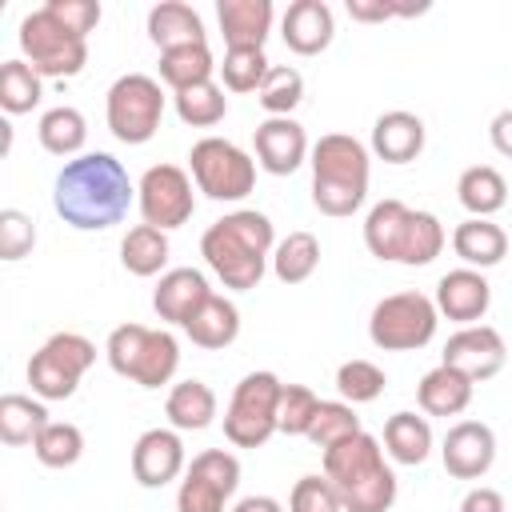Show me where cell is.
<instances>
[{"label":"cell","mask_w":512,"mask_h":512,"mask_svg":"<svg viewBox=\"0 0 512 512\" xmlns=\"http://www.w3.org/2000/svg\"><path fill=\"white\" fill-rule=\"evenodd\" d=\"M136 188L128 168L108 152H84L56 172L52 208L76 232H104L128 216Z\"/></svg>","instance_id":"6da1fadb"},{"label":"cell","mask_w":512,"mask_h":512,"mask_svg":"<svg viewBox=\"0 0 512 512\" xmlns=\"http://www.w3.org/2000/svg\"><path fill=\"white\" fill-rule=\"evenodd\" d=\"M272 248H276L272 220L264 212H256V208L228 212L216 224H208L204 236H200L204 264L232 292H248V288H256L264 280Z\"/></svg>","instance_id":"7a4b0ae2"},{"label":"cell","mask_w":512,"mask_h":512,"mask_svg":"<svg viewBox=\"0 0 512 512\" xmlns=\"http://www.w3.org/2000/svg\"><path fill=\"white\" fill-rule=\"evenodd\" d=\"M324 476L332 480L344 512H388L396 500V472L384 464V448L368 432H356L328 448Z\"/></svg>","instance_id":"3957f363"},{"label":"cell","mask_w":512,"mask_h":512,"mask_svg":"<svg viewBox=\"0 0 512 512\" xmlns=\"http://www.w3.org/2000/svg\"><path fill=\"white\" fill-rule=\"evenodd\" d=\"M312 204L324 216H352L368 196L372 160L348 132H328L312 144Z\"/></svg>","instance_id":"277c9868"},{"label":"cell","mask_w":512,"mask_h":512,"mask_svg":"<svg viewBox=\"0 0 512 512\" xmlns=\"http://www.w3.org/2000/svg\"><path fill=\"white\" fill-rule=\"evenodd\" d=\"M444 224L432 212L408 208L404 200H380L368 208L364 220V244L376 260H392V264H432L444 252Z\"/></svg>","instance_id":"5b68a950"},{"label":"cell","mask_w":512,"mask_h":512,"mask_svg":"<svg viewBox=\"0 0 512 512\" xmlns=\"http://www.w3.org/2000/svg\"><path fill=\"white\" fill-rule=\"evenodd\" d=\"M104 356L116 376L140 384V388H160L176 376L180 368V344L168 328H148V324H120L108 332Z\"/></svg>","instance_id":"8992f818"},{"label":"cell","mask_w":512,"mask_h":512,"mask_svg":"<svg viewBox=\"0 0 512 512\" xmlns=\"http://www.w3.org/2000/svg\"><path fill=\"white\" fill-rule=\"evenodd\" d=\"M436 300L408 288V292H392L384 300H376L372 316H368V340L384 352H416L436 336Z\"/></svg>","instance_id":"52a82bcc"},{"label":"cell","mask_w":512,"mask_h":512,"mask_svg":"<svg viewBox=\"0 0 512 512\" xmlns=\"http://www.w3.org/2000/svg\"><path fill=\"white\" fill-rule=\"evenodd\" d=\"M20 52L40 76L64 80L88 64V36L72 32L48 8H36L20 20Z\"/></svg>","instance_id":"ba28073f"},{"label":"cell","mask_w":512,"mask_h":512,"mask_svg":"<svg viewBox=\"0 0 512 512\" xmlns=\"http://www.w3.org/2000/svg\"><path fill=\"white\" fill-rule=\"evenodd\" d=\"M188 164H192L196 192H204L208 200L232 204V200H244L256 188V160L224 136L196 140L192 152H188Z\"/></svg>","instance_id":"9c48e42d"},{"label":"cell","mask_w":512,"mask_h":512,"mask_svg":"<svg viewBox=\"0 0 512 512\" xmlns=\"http://www.w3.org/2000/svg\"><path fill=\"white\" fill-rule=\"evenodd\" d=\"M96 364V344L80 332H52L28 360V384L36 400H68L80 376Z\"/></svg>","instance_id":"30bf717a"},{"label":"cell","mask_w":512,"mask_h":512,"mask_svg":"<svg viewBox=\"0 0 512 512\" xmlns=\"http://www.w3.org/2000/svg\"><path fill=\"white\" fill-rule=\"evenodd\" d=\"M108 128L120 144H148L164 120V92L156 76L128 72L120 76L104 96Z\"/></svg>","instance_id":"8fae6325"},{"label":"cell","mask_w":512,"mask_h":512,"mask_svg":"<svg viewBox=\"0 0 512 512\" xmlns=\"http://www.w3.org/2000/svg\"><path fill=\"white\" fill-rule=\"evenodd\" d=\"M276 372H248L224 408V436L236 448H260L276 432V400H280Z\"/></svg>","instance_id":"7c38bea8"},{"label":"cell","mask_w":512,"mask_h":512,"mask_svg":"<svg viewBox=\"0 0 512 512\" xmlns=\"http://www.w3.org/2000/svg\"><path fill=\"white\" fill-rule=\"evenodd\" d=\"M240 488V460L228 448H204L184 468L176 488V512H224Z\"/></svg>","instance_id":"4fadbf2b"},{"label":"cell","mask_w":512,"mask_h":512,"mask_svg":"<svg viewBox=\"0 0 512 512\" xmlns=\"http://www.w3.org/2000/svg\"><path fill=\"white\" fill-rule=\"evenodd\" d=\"M136 204H140L144 224H152L160 232H172V228L188 224L192 212H196L192 176L180 164H152L136 184Z\"/></svg>","instance_id":"5bb4252c"},{"label":"cell","mask_w":512,"mask_h":512,"mask_svg":"<svg viewBox=\"0 0 512 512\" xmlns=\"http://www.w3.org/2000/svg\"><path fill=\"white\" fill-rule=\"evenodd\" d=\"M504 360H508L504 336L492 324H468V328L448 336L440 364H448V368L464 372L472 384H480V380H492L504 368Z\"/></svg>","instance_id":"9a60e30c"},{"label":"cell","mask_w":512,"mask_h":512,"mask_svg":"<svg viewBox=\"0 0 512 512\" xmlns=\"http://www.w3.org/2000/svg\"><path fill=\"white\" fill-rule=\"evenodd\" d=\"M444 472L456 480H480L496 460V432L484 420H460L440 444Z\"/></svg>","instance_id":"2e32d148"},{"label":"cell","mask_w":512,"mask_h":512,"mask_svg":"<svg viewBox=\"0 0 512 512\" xmlns=\"http://www.w3.org/2000/svg\"><path fill=\"white\" fill-rule=\"evenodd\" d=\"M188 468L184 440L176 428H148L132 444V476L140 488H164Z\"/></svg>","instance_id":"e0dca14e"},{"label":"cell","mask_w":512,"mask_h":512,"mask_svg":"<svg viewBox=\"0 0 512 512\" xmlns=\"http://www.w3.org/2000/svg\"><path fill=\"white\" fill-rule=\"evenodd\" d=\"M252 144H256V164L272 176H292L308 156V132L292 116L260 120L252 132Z\"/></svg>","instance_id":"ac0fdd59"},{"label":"cell","mask_w":512,"mask_h":512,"mask_svg":"<svg viewBox=\"0 0 512 512\" xmlns=\"http://www.w3.org/2000/svg\"><path fill=\"white\" fill-rule=\"evenodd\" d=\"M432 300H436V312L440 316H448V320H456V324L468 328V324H480L484 320V312L492 304V284L476 268H452V272L440 276Z\"/></svg>","instance_id":"d6986e66"},{"label":"cell","mask_w":512,"mask_h":512,"mask_svg":"<svg viewBox=\"0 0 512 512\" xmlns=\"http://www.w3.org/2000/svg\"><path fill=\"white\" fill-rule=\"evenodd\" d=\"M280 36L296 56H320L336 36L332 8L324 0H292L280 20Z\"/></svg>","instance_id":"ffe728a7"},{"label":"cell","mask_w":512,"mask_h":512,"mask_svg":"<svg viewBox=\"0 0 512 512\" xmlns=\"http://www.w3.org/2000/svg\"><path fill=\"white\" fill-rule=\"evenodd\" d=\"M208 296H212V288H208V280H204L200 268H168V272L160 276L156 292H152V308H156L160 320L184 328V324L192 320V312H196Z\"/></svg>","instance_id":"44dd1931"},{"label":"cell","mask_w":512,"mask_h":512,"mask_svg":"<svg viewBox=\"0 0 512 512\" xmlns=\"http://www.w3.org/2000/svg\"><path fill=\"white\" fill-rule=\"evenodd\" d=\"M372 152L384 164H408L424 152V120L416 112L392 108L384 116H376L372 124Z\"/></svg>","instance_id":"7402d4cb"},{"label":"cell","mask_w":512,"mask_h":512,"mask_svg":"<svg viewBox=\"0 0 512 512\" xmlns=\"http://www.w3.org/2000/svg\"><path fill=\"white\" fill-rule=\"evenodd\" d=\"M216 20L228 48H264L272 32V0H220Z\"/></svg>","instance_id":"603a6c76"},{"label":"cell","mask_w":512,"mask_h":512,"mask_svg":"<svg viewBox=\"0 0 512 512\" xmlns=\"http://www.w3.org/2000/svg\"><path fill=\"white\" fill-rule=\"evenodd\" d=\"M148 40L168 52V48H184V44H208V32H204V20L192 4L184 0H160L152 12H148Z\"/></svg>","instance_id":"cb8c5ba5"},{"label":"cell","mask_w":512,"mask_h":512,"mask_svg":"<svg viewBox=\"0 0 512 512\" xmlns=\"http://www.w3.org/2000/svg\"><path fill=\"white\" fill-rule=\"evenodd\" d=\"M452 252L464 260V268H476V272L496 268L508 256V232L484 216H468L452 232Z\"/></svg>","instance_id":"d4e9b609"},{"label":"cell","mask_w":512,"mask_h":512,"mask_svg":"<svg viewBox=\"0 0 512 512\" xmlns=\"http://www.w3.org/2000/svg\"><path fill=\"white\" fill-rule=\"evenodd\" d=\"M472 380L448 364H436L432 372H424V380L416 384V400L428 416H460L472 404Z\"/></svg>","instance_id":"484cf974"},{"label":"cell","mask_w":512,"mask_h":512,"mask_svg":"<svg viewBox=\"0 0 512 512\" xmlns=\"http://www.w3.org/2000/svg\"><path fill=\"white\" fill-rule=\"evenodd\" d=\"M184 332H188V340L196 344V348H228L236 336H240V308L228 300V296H208L196 312H192V320L184 324Z\"/></svg>","instance_id":"4316f807"},{"label":"cell","mask_w":512,"mask_h":512,"mask_svg":"<svg viewBox=\"0 0 512 512\" xmlns=\"http://www.w3.org/2000/svg\"><path fill=\"white\" fill-rule=\"evenodd\" d=\"M164 416L176 432H204L216 420V392L204 380H180L168 388Z\"/></svg>","instance_id":"83f0119b"},{"label":"cell","mask_w":512,"mask_h":512,"mask_svg":"<svg viewBox=\"0 0 512 512\" xmlns=\"http://www.w3.org/2000/svg\"><path fill=\"white\" fill-rule=\"evenodd\" d=\"M384 452L396 460V464H424L428 452H432V424L428 416H416V412H392L384 420Z\"/></svg>","instance_id":"f1b7e54d"},{"label":"cell","mask_w":512,"mask_h":512,"mask_svg":"<svg viewBox=\"0 0 512 512\" xmlns=\"http://www.w3.org/2000/svg\"><path fill=\"white\" fill-rule=\"evenodd\" d=\"M48 408L44 400H32L24 392H8L0 396V440L8 448H24V444H36V436L48 428Z\"/></svg>","instance_id":"f546056e"},{"label":"cell","mask_w":512,"mask_h":512,"mask_svg":"<svg viewBox=\"0 0 512 512\" xmlns=\"http://www.w3.org/2000/svg\"><path fill=\"white\" fill-rule=\"evenodd\" d=\"M456 196L472 216L492 220V212H500L508 204V180L492 168V164H472L460 172L456 180Z\"/></svg>","instance_id":"4dcf8cb0"},{"label":"cell","mask_w":512,"mask_h":512,"mask_svg":"<svg viewBox=\"0 0 512 512\" xmlns=\"http://www.w3.org/2000/svg\"><path fill=\"white\" fill-rule=\"evenodd\" d=\"M168 232L152 228V224H136L128 228V236L120 240V264L132 272V276H164V264H168Z\"/></svg>","instance_id":"1f68e13d"},{"label":"cell","mask_w":512,"mask_h":512,"mask_svg":"<svg viewBox=\"0 0 512 512\" xmlns=\"http://www.w3.org/2000/svg\"><path fill=\"white\" fill-rule=\"evenodd\" d=\"M220 64L212 60V48L208 44H184V48H168L160 52V80L172 88V92H184L192 84H204L212 80Z\"/></svg>","instance_id":"d6a6232c"},{"label":"cell","mask_w":512,"mask_h":512,"mask_svg":"<svg viewBox=\"0 0 512 512\" xmlns=\"http://www.w3.org/2000/svg\"><path fill=\"white\" fill-rule=\"evenodd\" d=\"M36 132H40L44 152H52V156H76L84 148V140H88V120H84L80 108L60 104V108H48L40 116Z\"/></svg>","instance_id":"836d02e7"},{"label":"cell","mask_w":512,"mask_h":512,"mask_svg":"<svg viewBox=\"0 0 512 512\" xmlns=\"http://www.w3.org/2000/svg\"><path fill=\"white\" fill-rule=\"evenodd\" d=\"M44 96V76L28 60H4L0 64V108L8 116H24L40 104Z\"/></svg>","instance_id":"e575fe53"},{"label":"cell","mask_w":512,"mask_h":512,"mask_svg":"<svg viewBox=\"0 0 512 512\" xmlns=\"http://www.w3.org/2000/svg\"><path fill=\"white\" fill-rule=\"evenodd\" d=\"M320 264V240L312 232H288L272 248V272L280 284H304Z\"/></svg>","instance_id":"d590c367"},{"label":"cell","mask_w":512,"mask_h":512,"mask_svg":"<svg viewBox=\"0 0 512 512\" xmlns=\"http://www.w3.org/2000/svg\"><path fill=\"white\" fill-rule=\"evenodd\" d=\"M172 96H176V116H180L184 124H192V128H212V124H220L224 112H228V96H224V88H220L216 80L192 84V88L172 92Z\"/></svg>","instance_id":"8d00e7d4"},{"label":"cell","mask_w":512,"mask_h":512,"mask_svg":"<svg viewBox=\"0 0 512 512\" xmlns=\"http://www.w3.org/2000/svg\"><path fill=\"white\" fill-rule=\"evenodd\" d=\"M32 452H36V460H40L44 468H72V464L84 456V432H80L76 424H68V420H52V424L36 436Z\"/></svg>","instance_id":"74e56055"},{"label":"cell","mask_w":512,"mask_h":512,"mask_svg":"<svg viewBox=\"0 0 512 512\" xmlns=\"http://www.w3.org/2000/svg\"><path fill=\"white\" fill-rule=\"evenodd\" d=\"M316 412H320V396L308 384H280L276 432H284V436H308Z\"/></svg>","instance_id":"f35d334b"},{"label":"cell","mask_w":512,"mask_h":512,"mask_svg":"<svg viewBox=\"0 0 512 512\" xmlns=\"http://www.w3.org/2000/svg\"><path fill=\"white\" fill-rule=\"evenodd\" d=\"M356 432H364V428H360V416H356L352 404H344V400H320V412H316V420L308 428V440L320 452H328V448H336L340 440H348Z\"/></svg>","instance_id":"ab89813d"},{"label":"cell","mask_w":512,"mask_h":512,"mask_svg":"<svg viewBox=\"0 0 512 512\" xmlns=\"http://www.w3.org/2000/svg\"><path fill=\"white\" fill-rule=\"evenodd\" d=\"M268 72H272V64H268L264 48H228L224 64H220V76H224L228 92H260Z\"/></svg>","instance_id":"60d3db41"},{"label":"cell","mask_w":512,"mask_h":512,"mask_svg":"<svg viewBox=\"0 0 512 512\" xmlns=\"http://www.w3.org/2000/svg\"><path fill=\"white\" fill-rule=\"evenodd\" d=\"M256 100H260V108L268 116H288L304 100V76L296 68H288V64H272V72L264 76Z\"/></svg>","instance_id":"b9f144b4"},{"label":"cell","mask_w":512,"mask_h":512,"mask_svg":"<svg viewBox=\"0 0 512 512\" xmlns=\"http://www.w3.org/2000/svg\"><path fill=\"white\" fill-rule=\"evenodd\" d=\"M384 384H388V376L372 360H344L336 368V392L344 396V404H368L384 392Z\"/></svg>","instance_id":"7bdbcfd3"},{"label":"cell","mask_w":512,"mask_h":512,"mask_svg":"<svg viewBox=\"0 0 512 512\" xmlns=\"http://www.w3.org/2000/svg\"><path fill=\"white\" fill-rule=\"evenodd\" d=\"M288 512H344L328 476H300L288 496Z\"/></svg>","instance_id":"ee69618b"},{"label":"cell","mask_w":512,"mask_h":512,"mask_svg":"<svg viewBox=\"0 0 512 512\" xmlns=\"http://www.w3.org/2000/svg\"><path fill=\"white\" fill-rule=\"evenodd\" d=\"M36 248V224L20 208L0 212V260H24Z\"/></svg>","instance_id":"f6af8a7d"},{"label":"cell","mask_w":512,"mask_h":512,"mask_svg":"<svg viewBox=\"0 0 512 512\" xmlns=\"http://www.w3.org/2000/svg\"><path fill=\"white\" fill-rule=\"evenodd\" d=\"M420 12H428V0H416V4H404V0H348V16L364 20V24L392 20V16H420Z\"/></svg>","instance_id":"bcb514c9"},{"label":"cell","mask_w":512,"mask_h":512,"mask_svg":"<svg viewBox=\"0 0 512 512\" xmlns=\"http://www.w3.org/2000/svg\"><path fill=\"white\" fill-rule=\"evenodd\" d=\"M56 20H64L72 32H80V36H88L96 24H100V4L96 0H48L44 4Z\"/></svg>","instance_id":"7dc6e473"},{"label":"cell","mask_w":512,"mask_h":512,"mask_svg":"<svg viewBox=\"0 0 512 512\" xmlns=\"http://www.w3.org/2000/svg\"><path fill=\"white\" fill-rule=\"evenodd\" d=\"M460 512H504V496L496 488H468L460 500Z\"/></svg>","instance_id":"c3c4849f"},{"label":"cell","mask_w":512,"mask_h":512,"mask_svg":"<svg viewBox=\"0 0 512 512\" xmlns=\"http://www.w3.org/2000/svg\"><path fill=\"white\" fill-rule=\"evenodd\" d=\"M488 140H492V148H496L500 156L512 160V108H504V112L492 116V124H488Z\"/></svg>","instance_id":"681fc988"},{"label":"cell","mask_w":512,"mask_h":512,"mask_svg":"<svg viewBox=\"0 0 512 512\" xmlns=\"http://www.w3.org/2000/svg\"><path fill=\"white\" fill-rule=\"evenodd\" d=\"M232 512H284V504L276 496H244Z\"/></svg>","instance_id":"f907efd6"}]
</instances>
